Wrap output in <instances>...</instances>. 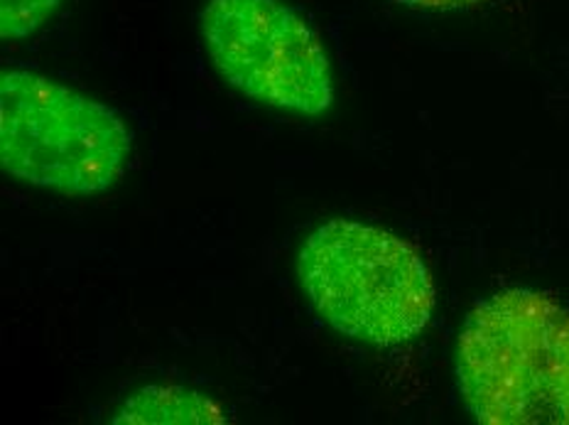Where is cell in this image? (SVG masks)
<instances>
[{"label":"cell","mask_w":569,"mask_h":425,"mask_svg":"<svg viewBox=\"0 0 569 425\" xmlns=\"http://www.w3.org/2000/svg\"><path fill=\"white\" fill-rule=\"evenodd\" d=\"M457 382L483 425H569V308L530 288L481 300L457 339Z\"/></svg>","instance_id":"6da1fadb"},{"label":"cell","mask_w":569,"mask_h":425,"mask_svg":"<svg viewBox=\"0 0 569 425\" xmlns=\"http://www.w3.org/2000/svg\"><path fill=\"white\" fill-rule=\"evenodd\" d=\"M298 270L315 310L337 333L366 345H406L435 310V283L422 256L369 224L335 219L317 227Z\"/></svg>","instance_id":"7a4b0ae2"},{"label":"cell","mask_w":569,"mask_h":425,"mask_svg":"<svg viewBox=\"0 0 569 425\" xmlns=\"http://www.w3.org/2000/svg\"><path fill=\"white\" fill-rule=\"evenodd\" d=\"M128 158L130 131L111 106L28 69L0 77V160L16 180L87 197L109 190Z\"/></svg>","instance_id":"3957f363"},{"label":"cell","mask_w":569,"mask_h":425,"mask_svg":"<svg viewBox=\"0 0 569 425\" xmlns=\"http://www.w3.org/2000/svg\"><path fill=\"white\" fill-rule=\"evenodd\" d=\"M199 26L213 67L248 99L302 116L335 101L322 40L282 0H209Z\"/></svg>","instance_id":"277c9868"},{"label":"cell","mask_w":569,"mask_h":425,"mask_svg":"<svg viewBox=\"0 0 569 425\" xmlns=\"http://www.w3.org/2000/svg\"><path fill=\"white\" fill-rule=\"evenodd\" d=\"M116 423H223V413L204 396L184 388L148 386L130 396Z\"/></svg>","instance_id":"5b68a950"},{"label":"cell","mask_w":569,"mask_h":425,"mask_svg":"<svg viewBox=\"0 0 569 425\" xmlns=\"http://www.w3.org/2000/svg\"><path fill=\"white\" fill-rule=\"evenodd\" d=\"M62 0H0L3 40H26L50 20Z\"/></svg>","instance_id":"8992f818"},{"label":"cell","mask_w":569,"mask_h":425,"mask_svg":"<svg viewBox=\"0 0 569 425\" xmlns=\"http://www.w3.org/2000/svg\"><path fill=\"white\" fill-rule=\"evenodd\" d=\"M398 3L410 6V8H425V10H457V8L477 6L481 0H398Z\"/></svg>","instance_id":"52a82bcc"}]
</instances>
